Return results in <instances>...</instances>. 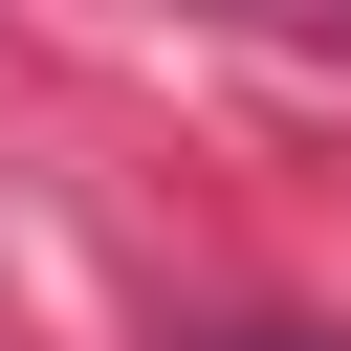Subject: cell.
I'll return each instance as SVG.
<instances>
[{
	"label": "cell",
	"instance_id": "6da1fadb",
	"mask_svg": "<svg viewBox=\"0 0 351 351\" xmlns=\"http://www.w3.org/2000/svg\"><path fill=\"white\" fill-rule=\"evenodd\" d=\"M197 351H329V329H197Z\"/></svg>",
	"mask_w": 351,
	"mask_h": 351
},
{
	"label": "cell",
	"instance_id": "7a4b0ae2",
	"mask_svg": "<svg viewBox=\"0 0 351 351\" xmlns=\"http://www.w3.org/2000/svg\"><path fill=\"white\" fill-rule=\"evenodd\" d=\"M241 22H351V0H241Z\"/></svg>",
	"mask_w": 351,
	"mask_h": 351
}]
</instances>
